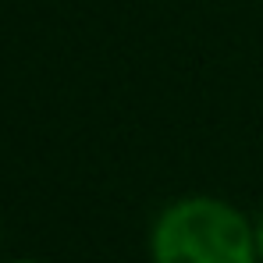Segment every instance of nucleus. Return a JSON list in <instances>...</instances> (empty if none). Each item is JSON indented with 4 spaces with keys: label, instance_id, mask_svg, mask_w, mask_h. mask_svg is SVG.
<instances>
[{
    "label": "nucleus",
    "instance_id": "nucleus-2",
    "mask_svg": "<svg viewBox=\"0 0 263 263\" xmlns=\"http://www.w3.org/2000/svg\"><path fill=\"white\" fill-rule=\"evenodd\" d=\"M253 231H256V253H260V260H263V217L253 224Z\"/></svg>",
    "mask_w": 263,
    "mask_h": 263
},
{
    "label": "nucleus",
    "instance_id": "nucleus-1",
    "mask_svg": "<svg viewBox=\"0 0 263 263\" xmlns=\"http://www.w3.org/2000/svg\"><path fill=\"white\" fill-rule=\"evenodd\" d=\"M153 263H256V231L242 210L214 196L175 199L153 224Z\"/></svg>",
    "mask_w": 263,
    "mask_h": 263
},
{
    "label": "nucleus",
    "instance_id": "nucleus-3",
    "mask_svg": "<svg viewBox=\"0 0 263 263\" xmlns=\"http://www.w3.org/2000/svg\"><path fill=\"white\" fill-rule=\"evenodd\" d=\"M11 263H40V260H11Z\"/></svg>",
    "mask_w": 263,
    "mask_h": 263
}]
</instances>
